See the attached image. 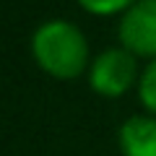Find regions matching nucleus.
Segmentation results:
<instances>
[{
    "label": "nucleus",
    "mask_w": 156,
    "mask_h": 156,
    "mask_svg": "<svg viewBox=\"0 0 156 156\" xmlns=\"http://www.w3.org/2000/svg\"><path fill=\"white\" fill-rule=\"evenodd\" d=\"M31 57L50 78L73 81L89 70V42L73 21L52 18L31 34Z\"/></svg>",
    "instance_id": "1"
},
{
    "label": "nucleus",
    "mask_w": 156,
    "mask_h": 156,
    "mask_svg": "<svg viewBox=\"0 0 156 156\" xmlns=\"http://www.w3.org/2000/svg\"><path fill=\"white\" fill-rule=\"evenodd\" d=\"M138 62L125 47H107L89 65V86L104 99H120L130 86H138Z\"/></svg>",
    "instance_id": "2"
},
{
    "label": "nucleus",
    "mask_w": 156,
    "mask_h": 156,
    "mask_svg": "<svg viewBox=\"0 0 156 156\" xmlns=\"http://www.w3.org/2000/svg\"><path fill=\"white\" fill-rule=\"evenodd\" d=\"M117 37L120 47L135 57L156 60V0H135L120 16Z\"/></svg>",
    "instance_id": "3"
},
{
    "label": "nucleus",
    "mask_w": 156,
    "mask_h": 156,
    "mask_svg": "<svg viewBox=\"0 0 156 156\" xmlns=\"http://www.w3.org/2000/svg\"><path fill=\"white\" fill-rule=\"evenodd\" d=\"M117 146L122 156H156V117L130 115L117 130Z\"/></svg>",
    "instance_id": "4"
},
{
    "label": "nucleus",
    "mask_w": 156,
    "mask_h": 156,
    "mask_svg": "<svg viewBox=\"0 0 156 156\" xmlns=\"http://www.w3.org/2000/svg\"><path fill=\"white\" fill-rule=\"evenodd\" d=\"M138 101L146 107L148 115L156 117V60H151L148 65L140 70V78H138Z\"/></svg>",
    "instance_id": "5"
},
{
    "label": "nucleus",
    "mask_w": 156,
    "mask_h": 156,
    "mask_svg": "<svg viewBox=\"0 0 156 156\" xmlns=\"http://www.w3.org/2000/svg\"><path fill=\"white\" fill-rule=\"evenodd\" d=\"M78 5L83 8L91 16H122L135 0H76Z\"/></svg>",
    "instance_id": "6"
}]
</instances>
